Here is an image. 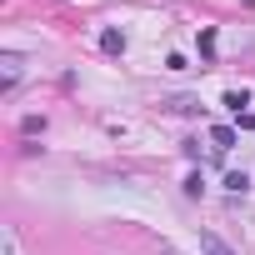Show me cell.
Instances as JSON below:
<instances>
[{
	"label": "cell",
	"mask_w": 255,
	"mask_h": 255,
	"mask_svg": "<svg viewBox=\"0 0 255 255\" xmlns=\"http://www.w3.org/2000/svg\"><path fill=\"white\" fill-rule=\"evenodd\" d=\"M200 250H205V255H235V250H230L215 230H200Z\"/></svg>",
	"instance_id": "cell-1"
},
{
	"label": "cell",
	"mask_w": 255,
	"mask_h": 255,
	"mask_svg": "<svg viewBox=\"0 0 255 255\" xmlns=\"http://www.w3.org/2000/svg\"><path fill=\"white\" fill-rule=\"evenodd\" d=\"M0 65H5V75H0V85H5V90H15V80H20V55H5V60H0Z\"/></svg>",
	"instance_id": "cell-2"
},
{
	"label": "cell",
	"mask_w": 255,
	"mask_h": 255,
	"mask_svg": "<svg viewBox=\"0 0 255 255\" xmlns=\"http://www.w3.org/2000/svg\"><path fill=\"white\" fill-rule=\"evenodd\" d=\"M210 140H215V150H230V145H235V125H215Z\"/></svg>",
	"instance_id": "cell-3"
},
{
	"label": "cell",
	"mask_w": 255,
	"mask_h": 255,
	"mask_svg": "<svg viewBox=\"0 0 255 255\" xmlns=\"http://www.w3.org/2000/svg\"><path fill=\"white\" fill-rule=\"evenodd\" d=\"M100 50H105V55H120V50H125V35H120V30H105V35H100Z\"/></svg>",
	"instance_id": "cell-4"
},
{
	"label": "cell",
	"mask_w": 255,
	"mask_h": 255,
	"mask_svg": "<svg viewBox=\"0 0 255 255\" xmlns=\"http://www.w3.org/2000/svg\"><path fill=\"white\" fill-rule=\"evenodd\" d=\"M225 190H230V195H245V190H250V175H245V170H230V175H225Z\"/></svg>",
	"instance_id": "cell-5"
},
{
	"label": "cell",
	"mask_w": 255,
	"mask_h": 255,
	"mask_svg": "<svg viewBox=\"0 0 255 255\" xmlns=\"http://www.w3.org/2000/svg\"><path fill=\"white\" fill-rule=\"evenodd\" d=\"M165 105H170L175 115H195V100H190V95H175V100H165Z\"/></svg>",
	"instance_id": "cell-6"
},
{
	"label": "cell",
	"mask_w": 255,
	"mask_h": 255,
	"mask_svg": "<svg viewBox=\"0 0 255 255\" xmlns=\"http://www.w3.org/2000/svg\"><path fill=\"white\" fill-rule=\"evenodd\" d=\"M200 55H205V60L215 55V30H200Z\"/></svg>",
	"instance_id": "cell-7"
},
{
	"label": "cell",
	"mask_w": 255,
	"mask_h": 255,
	"mask_svg": "<svg viewBox=\"0 0 255 255\" xmlns=\"http://www.w3.org/2000/svg\"><path fill=\"white\" fill-rule=\"evenodd\" d=\"M20 130H25V135H35V130H45V120H40V115H25V120H20Z\"/></svg>",
	"instance_id": "cell-8"
},
{
	"label": "cell",
	"mask_w": 255,
	"mask_h": 255,
	"mask_svg": "<svg viewBox=\"0 0 255 255\" xmlns=\"http://www.w3.org/2000/svg\"><path fill=\"white\" fill-rule=\"evenodd\" d=\"M225 105H230V110L240 115V105H245V90H225Z\"/></svg>",
	"instance_id": "cell-9"
},
{
	"label": "cell",
	"mask_w": 255,
	"mask_h": 255,
	"mask_svg": "<svg viewBox=\"0 0 255 255\" xmlns=\"http://www.w3.org/2000/svg\"><path fill=\"white\" fill-rule=\"evenodd\" d=\"M235 125H240V130H255V110H240V115H235Z\"/></svg>",
	"instance_id": "cell-10"
}]
</instances>
